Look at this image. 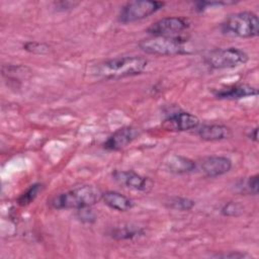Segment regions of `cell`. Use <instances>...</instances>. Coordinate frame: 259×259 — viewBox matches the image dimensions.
Segmentation results:
<instances>
[{
	"instance_id": "cell-12",
	"label": "cell",
	"mask_w": 259,
	"mask_h": 259,
	"mask_svg": "<svg viewBox=\"0 0 259 259\" xmlns=\"http://www.w3.org/2000/svg\"><path fill=\"white\" fill-rule=\"evenodd\" d=\"M258 89L248 84L232 85L214 91V96L219 99H241L248 96H256Z\"/></svg>"
},
{
	"instance_id": "cell-5",
	"label": "cell",
	"mask_w": 259,
	"mask_h": 259,
	"mask_svg": "<svg viewBox=\"0 0 259 259\" xmlns=\"http://www.w3.org/2000/svg\"><path fill=\"white\" fill-rule=\"evenodd\" d=\"M248 60V55L237 48L217 49L209 52L204 58L205 64L215 70L236 68L246 64Z\"/></svg>"
},
{
	"instance_id": "cell-13",
	"label": "cell",
	"mask_w": 259,
	"mask_h": 259,
	"mask_svg": "<svg viewBox=\"0 0 259 259\" xmlns=\"http://www.w3.org/2000/svg\"><path fill=\"white\" fill-rule=\"evenodd\" d=\"M197 135L204 141L213 142V141H222L227 140L232 137V131L230 127L224 124H203L198 131Z\"/></svg>"
},
{
	"instance_id": "cell-6",
	"label": "cell",
	"mask_w": 259,
	"mask_h": 259,
	"mask_svg": "<svg viewBox=\"0 0 259 259\" xmlns=\"http://www.w3.org/2000/svg\"><path fill=\"white\" fill-rule=\"evenodd\" d=\"M164 6L163 2L137 0L127 2L121 9L118 19L122 23L135 22L147 18Z\"/></svg>"
},
{
	"instance_id": "cell-22",
	"label": "cell",
	"mask_w": 259,
	"mask_h": 259,
	"mask_svg": "<svg viewBox=\"0 0 259 259\" xmlns=\"http://www.w3.org/2000/svg\"><path fill=\"white\" fill-rule=\"evenodd\" d=\"M79 218L81 221L86 222V223H91V222L95 221V215L91 211V209H89V207L79 209Z\"/></svg>"
},
{
	"instance_id": "cell-25",
	"label": "cell",
	"mask_w": 259,
	"mask_h": 259,
	"mask_svg": "<svg viewBox=\"0 0 259 259\" xmlns=\"http://www.w3.org/2000/svg\"><path fill=\"white\" fill-rule=\"evenodd\" d=\"M258 127H255V128H253L252 131H251V133H250V135H249V137H250V139L251 140H253L254 142H257L258 141Z\"/></svg>"
},
{
	"instance_id": "cell-15",
	"label": "cell",
	"mask_w": 259,
	"mask_h": 259,
	"mask_svg": "<svg viewBox=\"0 0 259 259\" xmlns=\"http://www.w3.org/2000/svg\"><path fill=\"white\" fill-rule=\"evenodd\" d=\"M102 200L104 203L117 211H126L130 210L134 203L133 201L126 197L125 195L117 192V191H106L102 193Z\"/></svg>"
},
{
	"instance_id": "cell-24",
	"label": "cell",
	"mask_w": 259,
	"mask_h": 259,
	"mask_svg": "<svg viewBox=\"0 0 259 259\" xmlns=\"http://www.w3.org/2000/svg\"><path fill=\"white\" fill-rule=\"evenodd\" d=\"M78 3H73V2H58L56 3V6L61 8V9H69V8H73L74 6H76Z\"/></svg>"
},
{
	"instance_id": "cell-10",
	"label": "cell",
	"mask_w": 259,
	"mask_h": 259,
	"mask_svg": "<svg viewBox=\"0 0 259 259\" xmlns=\"http://www.w3.org/2000/svg\"><path fill=\"white\" fill-rule=\"evenodd\" d=\"M141 135V131L134 126H123L114 132L104 142L103 146L109 151H119L133 143Z\"/></svg>"
},
{
	"instance_id": "cell-4",
	"label": "cell",
	"mask_w": 259,
	"mask_h": 259,
	"mask_svg": "<svg viewBox=\"0 0 259 259\" xmlns=\"http://www.w3.org/2000/svg\"><path fill=\"white\" fill-rule=\"evenodd\" d=\"M186 39L181 36H152L139 42L140 49L154 56H175L186 53Z\"/></svg>"
},
{
	"instance_id": "cell-1",
	"label": "cell",
	"mask_w": 259,
	"mask_h": 259,
	"mask_svg": "<svg viewBox=\"0 0 259 259\" xmlns=\"http://www.w3.org/2000/svg\"><path fill=\"white\" fill-rule=\"evenodd\" d=\"M148 66V60L143 57H117L92 66L89 74L106 80L132 77L143 73Z\"/></svg>"
},
{
	"instance_id": "cell-21",
	"label": "cell",
	"mask_w": 259,
	"mask_h": 259,
	"mask_svg": "<svg viewBox=\"0 0 259 259\" xmlns=\"http://www.w3.org/2000/svg\"><path fill=\"white\" fill-rule=\"evenodd\" d=\"M24 49L30 53L42 55V54H47L49 52L50 47L45 44H40V42H36V41H29L24 45Z\"/></svg>"
},
{
	"instance_id": "cell-18",
	"label": "cell",
	"mask_w": 259,
	"mask_h": 259,
	"mask_svg": "<svg viewBox=\"0 0 259 259\" xmlns=\"http://www.w3.org/2000/svg\"><path fill=\"white\" fill-rule=\"evenodd\" d=\"M194 204L195 203L193 200L186 197L175 196L169 200V207L176 210H190Z\"/></svg>"
},
{
	"instance_id": "cell-7",
	"label": "cell",
	"mask_w": 259,
	"mask_h": 259,
	"mask_svg": "<svg viewBox=\"0 0 259 259\" xmlns=\"http://www.w3.org/2000/svg\"><path fill=\"white\" fill-rule=\"evenodd\" d=\"M188 27V22L182 17H164L152 23L147 32L153 36H174Z\"/></svg>"
},
{
	"instance_id": "cell-9",
	"label": "cell",
	"mask_w": 259,
	"mask_h": 259,
	"mask_svg": "<svg viewBox=\"0 0 259 259\" xmlns=\"http://www.w3.org/2000/svg\"><path fill=\"white\" fill-rule=\"evenodd\" d=\"M198 168L204 176L213 178L229 172L232 168V161L224 156H208L199 162Z\"/></svg>"
},
{
	"instance_id": "cell-3",
	"label": "cell",
	"mask_w": 259,
	"mask_h": 259,
	"mask_svg": "<svg viewBox=\"0 0 259 259\" xmlns=\"http://www.w3.org/2000/svg\"><path fill=\"white\" fill-rule=\"evenodd\" d=\"M222 30L238 37H254L259 33V19L250 11L234 13L222 23Z\"/></svg>"
},
{
	"instance_id": "cell-16",
	"label": "cell",
	"mask_w": 259,
	"mask_h": 259,
	"mask_svg": "<svg viewBox=\"0 0 259 259\" xmlns=\"http://www.w3.org/2000/svg\"><path fill=\"white\" fill-rule=\"evenodd\" d=\"M144 234L143 229L137 228L135 226H125L121 228H116L112 230L110 235L112 238L117 240H125V239H132L135 237L142 236Z\"/></svg>"
},
{
	"instance_id": "cell-17",
	"label": "cell",
	"mask_w": 259,
	"mask_h": 259,
	"mask_svg": "<svg viewBox=\"0 0 259 259\" xmlns=\"http://www.w3.org/2000/svg\"><path fill=\"white\" fill-rule=\"evenodd\" d=\"M44 186L40 183H34L32 185H30L17 199V202L19 205H27L29 203H31L36 196L39 194V192H41Z\"/></svg>"
},
{
	"instance_id": "cell-2",
	"label": "cell",
	"mask_w": 259,
	"mask_h": 259,
	"mask_svg": "<svg viewBox=\"0 0 259 259\" xmlns=\"http://www.w3.org/2000/svg\"><path fill=\"white\" fill-rule=\"evenodd\" d=\"M101 190L93 185L75 187L69 191L53 196L48 204L54 209H82L90 207L102 199Z\"/></svg>"
},
{
	"instance_id": "cell-23",
	"label": "cell",
	"mask_w": 259,
	"mask_h": 259,
	"mask_svg": "<svg viewBox=\"0 0 259 259\" xmlns=\"http://www.w3.org/2000/svg\"><path fill=\"white\" fill-rule=\"evenodd\" d=\"M215 257H222V258H245L249 257V255L244 254V253H239V252H232L228 254H222V255H217Z\"/></svg>"
},
{
	"instance_id": "cell-14",
	"label": "cell",
	"mask_w": 259,
	"mask_h": 259,
	"mask_svg": "<svg viewBox=\"0 0 259 259\" xmlns=\"http://www.w3.org/2000/svg\"><path fill=\"white\" fill-rule=\"evenodd\" d=\"M167 171L174 174H186L196 168V164L191 159L182 155H171L164 163Z\"/></svg>"
},
{
	"instance_id": "cell-8",
	"label": "cell",
	"mask_w": 259,
	"mask_h": 259,
	"mask_svg": "<svg viewBox=\"0 0 259 259\" xmlns=\"http://www.w3.org/2000/svg\"><path fill=\"white\" fill-rule=\"evenodd\" d=\"M113 179L120 185L137 191L148 192L152 189L154 183L149 177L142 176L134 171H119L116 170L112 173Z\"/></svg>"
},
{
	"instance_id": "cell-19",
	"label": "cell",
	"mask_w": 259,
	"mask_h": 259,
	"mask_svg": "<svg viewBox=\"0 0 259 259\" xmlns=\"http://www.w3.org/2000/svg\"><path fill=\"white\" fill-rule=\"evenodd\" d=\"M242 191L247 192L249 194H253V195H257L258 191H259V179H258V175H252L249 178H247V180H245L241 186Z\"/></svg>"
},
{
	"instance_id": "cell-11",
	"label": "cell",
	"mask_w": 259,
	"mask_h": 259,
	"mask_svg": "<svg viewBox=\"0 0 259 259\" xmlns=\"http://www.w3.org/2000/svg\"><path fill=\"white\" fill-rule=\"evenodd\" d=\"M199 119L194 114L186 111H178L170 114L164 120V127L169 131L184 132L197 128Z\"/></svg>"
},
{
	"instance_id": "cell-20",
	"label": "cell",
	"mask_w": 259,
	"mask_h": 259,
	"mask_svg": "<svg viewBox=\"0 0 259 259\" xmlns=\"http://www.w3.org/2000/svg\"><path fill=\"white\" fill-rule=\"evenodd\" d=\"M243 211V206L237 202H229L222 208V213L228 217H237Z\"/></svg>"
}]
</instances>
